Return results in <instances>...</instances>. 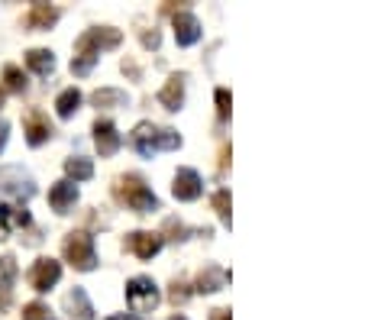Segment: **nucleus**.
I'll return each mask as SVG.
<instances>
[{"label":"nucleus","mask_w":365,"mask_h":320,"mask_svg":"<svg viewBox=\"0 0 365 320\" xmlns=\"http://www.w3.org/2000/svg\"><path fill=\"white\" fill-rule=\"evenodd\" d=\"M168 298H172L175 304H185V301L191 298V294H187V285H185V282H175V285H172V294H168Z\"/></svg>","instance_id":"27"},{"label":"nucleus","mask_w":365,"mask_h":320,"mask_svg":"<svg viewBox=\"0 0 365 320\" xmlns=\"http://www.w3.org/2000/svg\"><path fill=\"white\" fill-rule=\"evenodd\" d=\"M200 191H204V181L194 168H178L175 172V185H172V195L178 201H197Z\"/></svg>","instance_id":"8"},{"label":"nucleus","mask_w":365,"mask_h":320,"mask_svg":"<svg viewBox=\"0 0 365 320\" xmlns=\"http://www.w3.org/2000/svg\"><path fill=\"white\" fill-rule=\"evenodd\" d=\"M172 23H175V39H178V46H194V42L200 39V23L191 10H178Z\"/></svg>","instance_id":"10"},{"label":"nucleus","mask_w":365,"mask_h":320,"mask_svg":"<svg viewBox=\"0 0 365 320\" xmlns=\"http://www.w3.org/2000/svg\"><path fill=\"white\" fill-rule=\"evenodd\" d=\"M162 294H159V285L145 275H136V279L126 282V304L133 307V314H152L159 307Z\"/></svg>","instance_id":"5"},{"label":"nucleus","mask_w":365,"mask_h":320,"mask_svg":"<svg viewBox=\"0 0 365 320\" xmlns=\"http://www.w3.org/2000/svg\"><path fill=\"white\" fill-rule=\"evenodd\" d=\"M123 249H130L136 259H152L159 256L162 249V233H149V230H136L123 239Z\"/></svg>","instance_id":"7"},{"label":"nucleus","mask_w":365,"mask_h":320,"mask_svg":"<svg viewBox=\"0 0 365 320\" xmlns=\"http://www.w3.org/2000/svg\"><path fill=\"white\" fill-rule=\"evenodd\" d=\"M210 320H230V311L227 307H214V311H210Z\"/></svg>","instance_id":"30"},{"label":"nucleus","mask_w":365,"mask_h":320,"mask_svg":"<svg viewBox=\"0 0 365 320\" xmlns=\"http://www.w3.org/2000/svg\"><path fill=\"white\" fill-rule=\"evenodd\" d=\"M185 81L187 78L178 71V75L168 78L165 88L159 91V104L165 107V110H181V104H185Z\"/></svg>","instance_id":"11"},{"label":"nucleus","mask_w":365,"mask_h":320,"mask_svg":"<svg viewBox=\"0 0 365 320\" xmlns=\"http://www.w3.org/2000/svg\"><path fill=\"white\" fill-rule=\"evenodd\" d=\"M75 201H78V185H71L68 178L48 188V204H52V210H58V214H68V207H75Z\"/></svg>","instance_id":"12"},{"label":"nucleus","mask_w":365,"mask_h":320,"mask_svg":"<svg viewBox=\"0 0 365 320\" xmlns=\"http://www.w3.org/2000/svg\"><path fill=\"white\" fill-rule=\"evenodd\" d=\"M23 130H26V143L29 146H42V143L52 140V123L42 110H29L23 120Z\"/></svg>","instance_id":"9"},{"label":"nucleus","mask_w":365,"mask_h":320,"mask_svg":"<svg viewBox=\"0 0 365 320\" xmlns=\"http://www.w3.org/2000/svg\"><path fill=\"white\" fill-rule=\"evenodd\" d=\"M110 320H133V317H120V314H117V317H110Z\"/></svg>","instance_id":"33"},{"label":"nucleus","mask_w":365,"mask_h":320,"mask_svg":"<svg viewBox=\"0 0 365 320\" xmlns=\"http://www.w3.org/2000/svg\"><path fill=\"white\" fill-rule=\"evenodd\" d=\"M65 259L75 265L78 272H91L97 265V252H94V237L84 230H71L65 237Z\"/></svg>","instance_id":"4"},{"label":"nucleus","mask_w":365,"mask_h":320,"mask_svg":"<svg viewBox=\"0 0 365 320\" xmlns=\"http://www.w3.org/2000/svg\"><path fill=\"white\" fill-rule=\"evenodd\" d=\"M26 65L36 71L39 78H48L52 71H56V56L48 49H29L26 52Z\"/></svg>","instance_id":"18"},{"label":"nucleus","mask_w":365,"mask_h":320,"mask_svg":"<svg viewBox=\"0 0 365 320\" xmlns=\"http://www.w3.org/2000/svg\"><path fill=\"white\" fill-rule=\"evenodd\" d=\"M23 320H52V311L46 304H39V301H33V304L23 307Z\"/></svg>","instance_id":"24"},{"label":"nucleus","mask_w":365,"mask_h":320,"mask_svg":"<svg viewBox=\"0 0 365 320\" xmlns=\"http://www.w3.org/2000/svg\"><path fill=\"white\" fill-rule=\"evenodd\" d=\"M14 282H16V259L14 256H0V311L10 304Z\"/></svg>","instance_id":"16"},{"label":"nucleus","mask_w":365,"mask_h":320,"mask_svg":"<svg viewBox=\"0 0 365 320\" xmlns=\"http://www.w3.org/2000/svg\"><path fill=\"white\" fill-rule=\"evenodd\" d=\"M4 81H7V88L14 91V94H23V91H26V75H23L16 65H7V68H4Z\"/></svg>","instance_id":"23"},{"label":"nucleus","mask_w":365,"mask_h":320,"mask_svg":"<svg viewBox=\"0 0 365 320\" xmlns=\"http://www.w3.org/2000/svg\"><path fill=\"white\" fill-rule=\"evenodd\" d=\"M94 143H97V149H101V155H113L123 140H120L117 126H113L110 120H97L94 123Z\"/></svg>","instance_id":"13"},{"label":"nucleus","mask_w":365,"mask_h":320,"mask_svg":"<svg viewBox=\"0 0 365 320\" xmlns=\"http://www.w3.org/2000/svg\"><path fill=\"white\" fill-rule=\"evenodd\" d=\"M230 165V146H223L220 149V168H227Z\"/></svg>","instance_id":"32"},{"label":"nucleus","mask_w":365,"mask_h":320,"mask_svg":"<svg viewBox=\"0 0 365 320\" xmlns=\"http://www.w3.org/2000/svg\"><path fill=\"white\" fill-rule=\"evenodd\" d=\"M230 104H233L230 91L227 88H217V117H220V120H230Z\"/></svg>","instance_id":"26"},{"label":"nucleus","mask_w":365,"mask_h":320,"mask_svg":"<svg viewBox=\"0 0 365 320\" xmlns=\"http://www.w3.org/2000/svg\"><path fill=\"white\" fill-rule=\"evenodd\" d=\"M165 233H172V239H185L187 227L185 223H178V220H165Z\"/></svg>","instance_id":"28"},{"label":"nucleus","mask_w":365,"mask_h":320,"mask_svg":"<svg viewBox=\"0 0 365 320\" xmlns=\"http://www.w3.org/2000/svg\"><path fill=\"white\" fill-rule=\"evenodd\" d=\"M16 227H29L26 207H14V204H0V239H7Z\"/></svg>","instance_id":"14"},{"label":"nucleus","mask_w":365,"mask_h":320,"mask_svg":"<svg viewBox=\"0 0 365 320\" xmlns=\"http://www.w3.org/2000/svg\"><path fill=\"white\" fill-rule=\"evenodd\" d=\"M94 107H103V110H110V107H123L126 104V91H120V88H101V91H94Z\"/></svg>","instance_id":"21"},{"label":"nucleus","mask_w":365,"mask_h":320,"mask_svg":"<svg viewBox=\"0 0 365 320\" xmlns=\"http://www.w3.org/2000/svg\"><path fill=\"white\" fill-rule=\"evenodd\" d=\"M58 20V10L48 4H33V10L26 14V29H48Z\"/></svg>","instance_id":"17"},{"label":"nucleus","mask_w":365,"mask_h":320,"mask_svg":"<svg viewBox=\"0 0 365 320\" xmlns=\"http://www.w3.org/2000/svg\"><path fill=\"white\" fill-rule=\"evenodd\" d=\"M230 207H233V204H230V191H217V195H214V210L220 214L223 223H230V217H233V214H230Z\"/></svg>","instance_id":"25"},{"label":"nucleus","mask_w":365,"mask_h":320,"mask_svg":"<svg viewBox=\"0 0 365 320\" xmlns=\"http://www.w3.org/2000/svg\"><path fill=\"white\" fill-rule=\"evenodd\" d=\"M143 46L155 49V46H159V33H155V29H152V33H143Z\"/></svg>","instance_id":"29"},{"label":"nucleus","mask_w":365,"mask_h":320,"mask_svg":"<svg viewBox=\"0 0 365 320\" xmlns=\"http://www.w3.org/2000/svg\"><path fill=\"white\" fill-rule=\"evenodd\" d=\"M0 107H4V91H0Z\"/></svg>","instance_id":"35"},{"label":"nucleus","mask_w":365,"mask_h":320,"mask_svg":"<svg viewBox=\"0 0 365 320\" xmlns=\"http://www.w3.org/2000/svg\"><path fill=\"white\" fill-rule=\"evenodd\" d=\"M172 320H187V317H181V314H175V317Z\"/></svg>","instance_id":"34"},{"label":"nucleus","mask_w":365,"mask_h":320,"mask_svg":"<svg viewBox=\"0 0 365 320\" xmlns=\"http://www.w3.org/2000/svg\"><path fill=\"white\" fill-rule=\"evenodd\" d=\"M130 143H133V149H136L139 155L149 159V155L162 153V149H178L181 136L175 130H168V126H155V123H149V120H143V123L133 130Z\"/></svg>","instance_id":"3"},{"label":"nucleus","mask_w":365,"mask_h":320,"mask_svg":"<svg viewBox=\"0 0 365 320\" xmlns=\"http://www.w3.org/2000/svg\"><path fill=\"white\" fill-rule=\"evenodd\" d=\"M120 29L113 26H94L88 29V33L81 36V39L75 42V58H71V71L75 75H91V68H94V62L101 58V49H113V46H120Z\"/></svg>","instance_id":"1"},{"label":"nucleus","mask_w":365,"mask_h":320,"mask_svg":"<svg viewBox=\"0 0 365 320\" xmlns=\"http://www.w3.org/2000/svg\"><path fill=\"white\" fill-rule=\"evenodd\" d=\"M7 133H10V126L0 120V153H4V146H7Z\"/></svg>","instance_id":"31"},{"label":"nucleus","mask_w":365,"mask_h":320,"mask_svg":"<svg viewBox=\"0 0 365 320\" xmlns=\"http://www.w3.org/2000/svg\"><path fill=\"white\" fill-rule=\"evenodd\" d=\"M78 107H81V91H78V88H65L62 94L56 98V110H58V117H62V120L75 117Z\"/></svg>","instance_id":"20"},{"label":"nucleus","mask_w":365,"mask_h":320,"mask_svg":"<svg viewBox=\"0 0 365 320\" xmlns=\"http://www.w3.org/2000/svg\"><path fill=\"white\" fill-rule=\"evenodd\" d=\"M113 195H117L120 204H126V207L136 210V214H152V210H159L155 191H152L139 175H120L117 185H113Z\"/></svg>","instance_id":"2"},{"label":"nucleus","mask_w":365,"mask_h":320,"mask_svg":"<svg viewBox=\"0 0 365 320\" xmlns=\"http://www.w3.org/2000/svg\"><path fill=\"white\" fill-rule=\"evenodd\" d=\"M65 307H68L71 317H78V320H91V317H94V307H91L84 288H75V291H68V298H65Z\"/></svg>","instance_id":"19"},{"label":"nucleus","mask_w":365,"mask_h":320,"mask_svg":"<svg viewBox=\"0 0 365 320\" xmlns=\"http://www.w3.org/2000/svg\"><path fill=\"white\" fill-rule=\"evenodd\" d=\"M58 279H62V262H56V259H36V265L29 269V285L36 288V291H48V288H56Z\"/></svg>","instance_id":"6"},{"label":"nucleus","mask_w":365,"mask_h":320,"mask_svg":"<svg viewBox=\"0 0 365 320\" xmlns=\"http://www.w3.org/2000/svg\"><path fill=\"white\" fill-rule=\"evenodd\" d=\"M227 279H230L227 269H220V265H204L200 275H197V291L200 294H214L227 285Z\"/></svg>","instance_id":"15"},{"label":"nucleus","mask_w":365,"mask_h":320,"mask_svg":"<svg viewBox=\"0 0 365 320\" xmlns=\"http://www.w3.org/2000/svg\"><path fill=\"white\" fill-rule=\"evenodd\" d=\"M65 175H68L71 185H78V181H88L91 175H94V165H91V159H81V155H75V159L65 162Z\"/></svg>","instance_id":"22"}]
</instances>
